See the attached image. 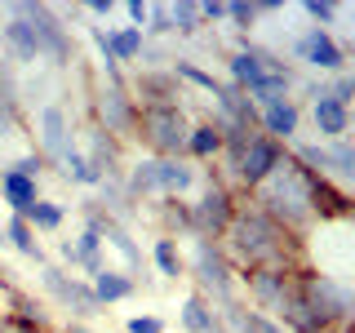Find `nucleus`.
Returning a JSON list of instances; mask_svg holds the SVG:
<instances>
[{"label": "nucleus", "mask_w": 355, "mask_h": 333, "mask_svg": "<svg viewBox=\"0 0 355 333\" xmlns=\"http://www.w3.org/2000/svg\"><path fill=\"white\" fill-rule=\"evenodd\" d=\"M236 275L258 271V266H306V240L284 231L275 218H266L253 200H240L227 236L218 240Z\"/></svg>", "instance_id": "f257e3e1"}, {"label": "nucleus", "mask_w": 355, "mask_h": 333, "mask_svg": "<svg viewBox=\"0 0 355 333\" xmlns=\"http://www.w3.org/2000/svg\"><path fill=\"white\" fill-rule=\"evenodd\" d=\"M311 173L297 169L293 160H284L280 169H275L266 182L253 191L249 200L262 209L266 218H275L284 231H293V236H311V227H315V214H311Z\"/></svg>", "instance_id": "f03ea898"}, {"label": "nucleus", "mask_w": 355, "mask_h": 333, "mask_svg": "<svg viewBox=\"0 0 355 333\" xmlns=\"http://www.w3.org/2000/svg\"><path fill=\"white\" fill-rule=\"evenodd\" d=\"M125 187L138 205H151V200H160V196L191 200V191H200V164L164 160V155H138L125 169Z\"/></svg>", "instance_id": "7ed1b4c3"}, {"label": "nucleus", "mask_w": 355, "mask_h": 333, "mask_svg": "<svg viewBox=\"0 0 355 333\" xmlns=\"http://www.w3.org/2000/svg\"><path fill=\"white\" fill-rule=\"evenodd\" d=\"M187 280H191L196 293L209 298L222 316H231V311L244 307L240 275H236V266L227 262V253H222L218 240H191V253H187Z\"/></svg>", "instance_id": "20e7f679"}, {"label": "nucleus", "mask_w": 355, "mask_h": 333, "mask_svg": "<svg viewBox=\"0 0 355 333\" xmlns=\"http://www.w3.org/2000/svg\"><path fill=\"white\" fill-rule=\"evenodd\" d=\"M9 18H22L31 22V31H36V44H40V62L58 67H76V40H71V27H67V18L58 14V5H40V0H14V5H5Z\"/></svg>", "instance_id": "39448f33"}, {"label": "nucleus", "mask_w": 355, "mask_h": 333, "mask_svg": "<svg viewBox=\"0 0 355 333\" xmlns=\"http://www.w3.org/2000/svg\"><path fill=\"white\" fill-rule=\"evenodd\" d=\"M297 293H302L306 307L329 325V333H342L347 325H355V280H338V275L302 266V271H297Z\"/></svg>", "instance_id": "423d86ee"}, {"label": "nucleus", "mask_w": 355, "mask_h": 333, "mask_svg": "<svg viewBox=\"0 0 355 333\" xmlns=\"http://www.w3.org/2000/svg\"><path fill=\"white\" fill-rule=\"evenodd\" d=\"M187 138H191V111L187 107H142L138 111V133L147 155H164V160H187Z\"/></svg>", "instance_id": "0eeeda50"}, {"label": "nucleus", "mask_w": 355, "mask_h": 333, "mask_svg": "<svg viewBox=\"0 0 355 333\" xmlns=\"http://www.w3.org/2000/svg\"><path fill=\"white\" fill-rule=\"evenodd\" d=\"M240 209V196L222 182L218 164L200 169V191L191 200V222H196V240H222Z\"/></svg>", "instance_id": "6e6552de"}, {"label": "nucleus", "mask_w": 355, "mask_h": 333, "mask_svg": "<svg viewBox=\"0 0 355 333\" xmlns=\"http://www.w3.org/2000/svg\"><path fill=\"white\" fill-rule=\"evenodd\" d=\"M36 284L44 289V298H49V302L58 307L67 320H80V325H89V320L103 316V302L94 298V284H89L85 275H71L58 262L36 266Z\"/></svg>", "instance_id": "1a4fd4ad"}, {"label": "nucleus", "mask_w": 355, "mask_h": 333, "mask_svg": "<svg viewBox=\"0 0 355 333\" xmlns=\"http://www.w3.org/2000/svg\"><path fill=\"white\" fill-rule=\"evenodd\" d=\"M297 271H302V266H258V271H244L240 275L244 307L262 311V316H271L275 325H280L284 307L297 298Z\"/></svg>", "instance_id": "9d476101"}, {"label": "nucleus", "mask_w": 355, "mask_h": 333, "mask_svg": "<svg viewBox=\"0 0 355 333\" xmlns=\"http://www.w3.org/2000/svg\"><path fill=\"white\" fill-rule=\"evenodd\" d=\"M138 103H133L129 85H107L98 80L89 89V125H98L103 133H111L116 142H133V133H138Z\"/></svg>", "instance_id": "9b49d317"}, {"label": "nucleus", "mask_w": 355, "mask_h": 333, "mask_svg": "<svg viewBox=\"0 0 355 333\" xmlns=\"http://www.w3.org/2000/svg\"><path fill=\"white\" fill-rule=\"evenodd\" d=\"M76 147H80V133H76L71 111H67L62 103H44L36 111V151L44 155V164L58 169Z\"/></svg>", "instance_id": "f8f14e48"}, {"label": "nucleus", "mask_w": 355, "mask_h": 333, "mask_svg": "<svg viewBox=\"0 0 355 333\" xmlns=\"http://www.w3.org/2000/svg\"><path fill=\"white\" fill-rule=\"evenodd\" d=\"M288 53H293L297 62L306 67V71H315V76H342V71H351V53H347V44H342L333 31H320V27H306L302 36H297L293 44H288Z\"/></svg>", "instance_id": "ddd939ff"}, {"label": "nucleus", "mask_w": 355, "mask_h": 333, "mask_svg": "<svg viewBox=\"0 0 355 333\" xmlns=\"http://www.w3.org/2000/svg\"><path fill=\"white\" fill-rule=\"evenodd\" d=\"M129 94L138 107H187V85L173 76V67H138L129 76Z\"/></svg>", "instance_id": "4468645a"}, {"label": "nucleus", "mask_w": 355, "mask_h": 333, "mask_svg": "<svg viewBox=\"0 0 355 333\" xmlns=\"http://www.w3.org/2000/svg\"><path fill=\"white\" fill-rule=\"evenodd\" d=\"M80 151H85V160L94 164V173L103 178H125V142H116L111 133H103L98 125H85V133H80Z\"/></svg>", "instance_id": "2eb2a0df"}, {"label": "nucleus", "mask_w": 355, "mask_h": 333, "mask_svg": "<svg viewBox=\"0 0 355 333\" xmlns=\"http://www.w3.org/2000/svg\"><path fill=\"white\" fill-rule=\"evenodd\" d=\"M151 222H155V236H169V240H196V222H191V200H178V196H160L151 200Z\"/></svg>", "instance_id": "dca6fc26"}, {"label": "nucleus", "mask_w": 355, "mask_h": 333, "mask_svg": "<svg viewBox=\"0 0 355 333\" xmlns=\"http://www.w3.org/2000/svg\"><path fill=\"white\" fill-rule=\"evenodd\" d=\"M306 116H311V129L320 133V142H342V138H351V107L338 103L333 94H320L315 103H306Z\"/></svg>", "instance_id": "f3484780"}, {"label": "nucleus", "mask_w": 355, "mask_h": 333, "mask_svg": "<svg viewBox=\"0 0 355 333\" xmlns=\"http://www.w3.org/2000/svg\"><path fill=\"white\" fill-rule=\"evenodd\" d=\"M58 258H62L67 271H85V280H89V275H98L107 266L103 236H98V231H89V227H80V236H76V240H62Z\"/></svg>", "instance_id": "a211bd4d"}, {"label": "nucleus", "mask_w": 355, "mask_h": 333, "mask_svg": "<svg viewBox=\"0 0 355 333\" xmlns=\"http://www.w3.org/2000/svg\"><path fill=\"white\" fill-rule=\"evenodd\" d=\"M103 249L116 253L120 271H129L133 280L147 289V280H142V271H147V253H142L138 240H133V227H125V222H107V227H103Z\"/></svg>", "instance_id": "6ab92c4d"}, {"label": "nucleus", "mask_w": 355, "mask_h": 333, "mask_svg": "<svg viewBox=\"0 0 355 333\" xmlns=\"http://www.w3.org/2000/svg\"><path fill=\"white\" fill-rule=\"evenodd\" d=\"M302 103L297 98H284V103H275V107H266L262 116H258V129L266 133V138H275L280 147H293L297 142V133H302Z\"/></svg>", "instance_id": "aec40b11"}, {"label": "nucleus", "mask_w": 355, "mask_h": 333, "mask_svg": "<svg viewBox=\"0 0 355 333\" xmlns=\"http://www.w3.org/2000/svg\"><path fill=\"white\" fill-rule=\"evenodd\" d=\"M178 325H182V333H231L227 316H222L209 298H200L196 289L182 298V307H178Z\"/></svg>", "instance_id": "412c9836"}, {"label": "nucleus", "mask_w": 355, "mask_h": 333, "mask_svg": "<svg viewBox=\"0 0 355 333\" xmlns=\"http://www.w3.org/2000/svg\"><path fill=\"white\" fill-rule=\"evenodd\" d=\"M0 44H5V58L14 62V67H31V62H40L36 31H31V22H22V18H9V14H5V27H0Z\"/></svg>", "instance_id": "4be33fe9"}, {"label": "nucleus", "mask_w": 355, "mask_h": 333, "mask_svg": "<svg viewBox=\"0 0 355 333\" xmlns=\"http://www.w3.org/2000/svg\"><path fill=\"white\" fill-rule=\"evenodd\" d=\"M0 200L9 205V214L27 218V209L40 200V182L27 178V173H18L14 164H5V169H0Z\"/></svg>", "instance_id": "5701e85b"}, {"label": "nucleus", "mask_w": 355, "mask_h": 333, "mask_svg": "<svg viewBox=\"0 0 355 333\" xmlns=\"http://www.w3.org/2000/svg\"><path fill=\"white\" fill-rule=\"evenodd\" d=\"M89 284H94V298L103 302V311H107V307H116V302H129V298L142 289L129 271H120V266H111V262H107L98 275H89Z\"/></svg>", "instance_id": "b1692460"}, {"label": "nucleus", "mask_w": 355, "mask_h": 333, "mask_svg": "<svg viewBox=\"0 0 355 333\" xmlns=\"http://www.w3.org/2000/svg\"><path fill=\"white\" fill-rule=\"evenodd\" d=\"M218 155H222V129H218L209 116L191 120V138H187V160L200 164V169H209V164H218Z\"/></svg>", "instance_id": "393cba45"}, {"label": "nucleus", "mask_w": 355, "mask_h": 333, "mask_svg": "<svg viewBox=\"0 0 355 333\" xmlns=\"http://www.w3.org/2000/svg\"><path fill=\"white\" fill-rule=\"evenodd\" d=\"M98 205H103V214L111 218V222H125V227H133V218L142 214V205L129 196V187H125V178H107L103 187H98Z\"/></svg>", "instance_id": "a878e982"}, {"label": "nucleus", "mask_w": 355, "mask_h": 333, "mask_svg": "<svg viewBox=\"0 0 355 333\" xmlns=\"http://www.w3.org/2000/svg\"><path fill=\"white\" fill-rule=\"evenodd\" d=\"M0 231H5V244H9V249H14V253H22L27 262H36V266H44V262H49V253H44V244L36 240V231H31V222H27V218L9 214V222H5Z\"/></svg>", "instance_id": "bb28decb"}, {"label": "nucleus", "mask_w": 355, "mask_h": 333, "mask_svg": "<svg viewBox=\"0 0 355 333\" xmlns=\"http://www.w3.org/2000/svg\"><path fill=\"white\" fill-rule=\"evenodd\" d=\"M329 182H338L347 196H355V138L329 142Z\"/></svg>", "instance_id": "cd10ccee"}, {"label": "nucleus", "mask_w": 355, "mask_h": 333, "mask_svg": "<svg viewBox=\"0 0 355 333\" xmlns=\"http://www.w3.org/2000/svg\"><path fill=\"white\" fill-rule=\"evenodd\" d=\"M151 262H155V271H160L164 280H187V253H182L178 240L155 236L151 240Z\"/></svg>", "instance_id": "c85d7f7f"}, {"label": "nucleus", "mask_w": 355, "mask_h": 333, "mask_svg": "<svg viewBox=\"0 0 355 333\" xmlns=\"http://www.w3.org/2000/svg\"><path fill=\"white\" fill-rule=\"evenodd\" d=\"M173 76H178L182 85L200 89V94H209L214 103L222 98V89H227V80H218L214 71H205V67H200V62H191V58H173Z\"/></svg>", "instance_id": "c756f323"}, {"label": "nucleus", "mask_w": 355, "mask_h": 333, "mask_svg": "<svg viewBox=\"0 0 355 333\" xmlns=\"http://www.w3.org/2000/svg\"><path fill=\"white\" fill-rule=\"evenodd\" d=\"M107 40H111V53L120 58V67L129 62H142V49H147V36L133 27H107Z\"/></svg>", "instance_id": "7c9ffc66"}, {"label": "nucleus", "mask_w": 355, "mask_h": 333, "mask_svg": "<svg viewBox=\"0 0 355 333\" xmlns=\"http://www.w3.org/2000/svg\"><path fill=\"white\" fill-rule=\"evenodd\" d=\"M27 222H31V231H36V236H53V231H62V222H67V209L58 205V200L40 196L36 205L27 209Z\"/></svg>", "instance_id": "2f4dec72"}, {"label": "nucleus", "mask_w": 355, "mask_h": 333, "mask_svg": "<svg viewBox=\"0 0 355 333\" xmlns=\"http://www.w3.org/2000/svg\"><path fill=\"white\" fill-rule=\"evenodd\" d=\"M227 329L231 333H284V325H275L271 316H262V311H253V307L231 311V316H227Z\"/></svg>", "instance_id": "473e14b6"}, {"label": "nucleus", "mask_w": 355, "mask_h": 333, "mask_svg": "<svg viewBox=\"0 0 355 333\" xmlns=\"http://www.w3.org/2000/svg\"><path fill=\"white\" fill-rule=\"evenodd\" d=\"M169 18H173V36L191 40L205 22H200V0H169Z\"/></svg>", "instance_id": "72a5a7b5"}, {"label": "nucleus", "mask_w": 355, "mask_h": 333, "mask_svg": "<svg viewBox=\"0 0 355 333\" xmlns=\"http://www.w3.org/2000/svg\"><path fill=\"white\" fill-rule=\"evenodd\" d=\"M58 173L67 178V182H76V187H89V191H98V187H103V178L94 173V164L85 160V151H80V147H76V151L58 164Z\"/></svg>", "instance_id": "f704fd0d"}, {"label": "nucleus", "mask_w": 355, "mask_h": 333, "mask_svg": "<svg viewBox=\"0 0 355 333\" xmlns=\"http://www.w3.org/2000/svg\"><path fill=\"white\" fill-rule=\"evenodd\" d=\"M22 129H27L22 98H18V94H0V138H18Z\"/></svg>", "instance_id": "c9c22d12"}, {"label": "nucleus", "mask_w": 355, "mask_h": 333, "mask_svg": "<svg viewBox=\"0 0 355 333\" xmlns=\"http://www.w3.org/2000/svg\"><path fill=\"white\" fill-rule=\"evenodd\" d=\"M258 0H231L227 5V27L236 31V36H249L253 27H258Z\"/></svg>", "instance_id": "e433bc0d"}, {"label": "nucleus", "mask_w": 355, "mask_h": 333, "mask_svg": "<svg viewBox=\"0 0 355 333\" xmlns=\"http://www.w3.org/2000/svg\"><path fill=\"white\" fill-rule=\"evenodd\" d=\"M302 14L311 18V27L333 31V22L342 18V5H333V0H302Z\"/></svg>", "instance_id": "4c0bfd02"}, {"label": "nucleus", "mask_w": 355, "mask_h": 333, "mask_svg": "<svg viewBox=\"0 0 355 333\" xmlns=\"http://www.w3.org/2000/svg\"><path fill=\"white\" fill-rule=\"evenodd\" d=\"M147 40H169L173 36V18H169V0H155L151 5V18H147Z\"/></svg>", "instance_id": "58836bf2"}, {"label": "nucleus", "mask_w": 355, "mask_h": 333, "mask_svg": "<svg viewBox=\"0 0 355 333\" xmlns=\"http://www.w3.org/2000/svg\"><path fill=\"white\" fill-rule=\"evenodd\" d=\"M125 333H169L160 316H151V311H142V316H129L125 320Z\"/></svg>", "instance_id": "ea45409f"}, {"label": "nucleus", "mask_w": 355, "mask_h": 333, "mask_svg": "<svg viewBox=\"0 0 355 333\" xmlns=\"http://www.w3.org/2000/svg\"><path fill=\"white\" fill-rule=\"evenodd\" d=\"M14 169H18V173H27V178H36V182H40V173L49 169V164H44V155H40L36 147H31L27 155H18V160H14Z\"/></svg>", "instance_id": "a19ab883"}, {"label": "nucleus", "mask_w": 355, "mask_h": 333, "mask_svg": "<svg viewBox=\"0 0 355 333\" xmlns=\"http://www.w3.org/2000/svg\"><path fill=\"white\" fill-rule=\"evenodd\" d=\"M0 94H18L22 98V85H18V67L0 53Z\"/></svg>", "instance_id": "79ce46f5"}, {"label": "nucleus", "mask_w": 355, "mask_h": 333, "mask_svg": "<svg viewBox=\"0 0 355 333\" xmlns=\"http://www.w3.org/2000/svg\"><path fill=\"white\" fill-rule=\"evenodd\" d=\"M125 18L133 31H147V18H151V5H142V0H125Z\"/></svg>", "instance_id": "37998d69"}, {"label": "nucleus", "mask_w": 355, "mask_h": 333, "mask_svg": "<svg viewBox=\"0 0 355 333\" xmlns=\"http://www.w3.org/2000/svg\"><path fill=\"white\" fill-rule=\"evenodd\" d=\"M89 18H94V27H103V22L116 14V0H89V5H80Z\"/></svg>", "instance_id": "c03bdc74"}, {"label": "nucleus", "mask_w": 355, "mask_h": 333, "mask_svg": "<svg viewBox=\"0 0 355 333\" xmlns=\"http://www.w3.org/2000/svg\"><path fill=\"white\" fill-rule=\"evenodd\" d=\"M200 22H205V27L227 22V5H222V0H200Z\"/></svg>", "instance_id": "a18cd8bd"}, {"label": "nucleus", "mask_w": 355, "mask_h": 333, "mask_svg": "<svg viewBox=\"0 0 355 333\" xmlns=\"http://www.w3.org/2000/svg\"><path fill=\"white\" fill-rule=\"evenodd\" d=\"M0 333H40V329H31V325H22V320H18V316H9V311H5V316H0Z\"/></svg>", "instance_id": "49530a36"}, {"label": "nucleus", "mask_w": 355, "mask_h": 333, "mask_svg": "<svg viewBox=\"0 0 355 333\" xmlns=\"http://www.w3.org/2000/svg\"><path fill=\"white\" fill-rule=\"evenodd\" d=\"M258 14H284V0H258Z\"/></svg>", "instance_id": "de8ad7c7"}, {"label": "nucleus", "mask_w": 355, "mask_h": 333, "mask_svg": "<svg viewBox=\"0 0 355 333\" xmlns=\"http://www.w3.org/2000/svg\"><path fill=\"white\" fill-rule=\"evenodd\" d=\"M342 14H351V18H355V5H351V9H347V5H342Z\"/></svg>", "instance_id": "09e8293b"}, {"label": "nucleus", "mask_w": 355, "mask_h": 333, "mask_svg": "<svg viewBox=\"0 0 355 333\" xmlns=\"http://www.w3.org/2000/svg\"><path fill=\"white\" fill-rule=\"evenodd\" d=\"M351 133H355V111H351Z\"/></svg>", "instance_id": "8fccbe9b"}, {"label": "nucleus", "mask_w": 355, "mask_h": 333, "mask_svg": "<svg viewBox=\"0 0 355 333\" xmlns=\"http://www.w3.org/2000/svg\"><path fill=\"white\" fill-rule=\"evenodd\" d=\"M342 333H355V325H347V329H342Z\"/></svg>", "instance_id": "3c124183"}, {"label": "nucleus", "mask_w": 355, "mask_h": 333, "mask_svg": "<svg viewBox=\"0 0 355 333\" xmlns=\"http://www.w3.org/2000/svg\"><path fill=\"white\" fill-rule=\"evenodd\" d=\"M0 316H5V298H0Z\"/></svg>", "instance_id": "603ef678"}, {"label": "nucleus", "mask_w": 355, "mask_h": 333, "mask_svg": "<svg viewBox=\"0 0 355 333\" xmlns=\"http://www.w3.org/2000/svg\"><path fill=\"white\" fill-rule=\"evenodd\" d=\"M0 27H5V9H0Z\"/></svg>", "instance_id": "864d4df0"}, {"label": "nucleus", "mask_w": 355, "mask_h": 333, "mask_svg": "<svg viewBox=\"0 0 355 333\" xmlns=\"http://www.w3.org/2000/svg\"><path fill=\"white\" fill-rule=\"evenodd\" d=\"M0 249H5V231H0Z\"/></svg>", "instance_id": "5fc2aeb1"}]
</instances>
